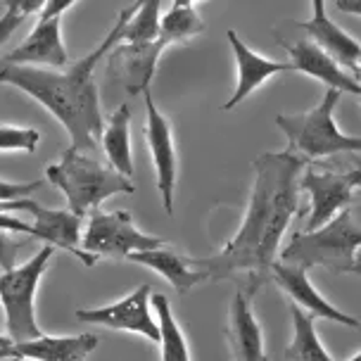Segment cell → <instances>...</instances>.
<instances>
[{"instance_id":"obj_1","label":"cell","mask_w":361,"mask_h":361,"mask_svg":"<svg viewBox=\"0 0 361 361\" xmlns=\"http://www.w3.org/2000/svg\"><path fill=\"white\" fill-rule=\"evenodd\" d=\"M305 159L295 152H262L255 159V185L238 233L219 255L195 257L192 264L207 271L209 281L247 274L250 295H257L281 252V240L300 209V176Z\"/></svg>"},{"instance_id":"obj_2","label":"cell","mask_w":361,"mask_h":361,"mask_svg":"<svg viewBox=\"0 0 361 361\" xmlns=\"http://www.w3.org/2000/svg\"><path fill=\"white\" fill-rule=\"evenodd\" d=\"M138 0L119 12L114 27L102 38L95 50L86 57L64 69H45V67H22V64H3L0 62V86L19 88L43 105L69 133V147L72 150L90 152L100 145L105 119L100 112L98 83H95V64L109 55V50L121 43L128 19L133 17Z\"/></svg>"},{"instance_id":"obj_3","label":"cell","mask_w":361,"mask_h":361,"mask_svg":"<svg viewBox=\"0 0 361 361\" xmlns=\"http://www.w3.org/2000/svg\"><path fill=\"white\" fill-rule=\"evenodd\" d=\"M45 176L67 197V209L79 216H88L90 212L100 209L107 197L135 192L133 180L119 173L112 164H102L83 150L72 147L64 152L60 162L48 164Z\"/></svg>"},{"instance_id":"obj_4","label":"cell","mask_w":361,"mask_h":361,"mask_svg":"<svg viewBox=\"0 0 361 361\" xmlns=\"http://www.w3.org/2000/svg\"><path fill=\"white\" fill-rule=\"evenodd\" d=\"M361 250V226L354 221L350 207L340 212L326 226L316 231H302L290 238L283 247L281 262L295 264L302 269L324 267L331 274H352L357 255Z\"/></svg>"},{"instance_id":"obj_5","label":"cell","mask_w":361,"mask_h":361,"mask_svg":"<svg viewBox=\"0 0 361 361\" xmlns=\"http://www.w3.org/2000/svg\"><path fill=\"white\" fill-rule=\"evenodd\" d=\"M340 93L338 88H328L324 98L314 109L305 114H279L276 124L288 138V150L300 154L302 159H324L333 154H354L361 152V135L343 133L335 124V107Z\"/></svg>"},{"instance_id":"obj_6","label":"cell","mask_w":361,"mask_h":361,"mask_svg":"<svg viewBox=\"0 0 361 361\" xmlns=\"http://www.w3.org/2000/svg\"><path fill=\"white\" fill-rule=\"evenodd\" d=\"M55 250L53 245L43 243V247L29 262L0 274V305L5 309L8 335L15 343L43 335L36 319V293Z\"/></svg>"},{"instance_id":"obj_7","label":"cell","mask_w":361,"mask_h":361,"mask_svg":"<svg viewBox=\"0 0 361 361\" xmlns=\"http://www.w3.org/2000/svg\"><path fill=\"white\" fill-rule=\"evenodd\" d=\"M83 250L93 257H109V259H126L131 252H143V250H154L166 245L162 238L147 235L138 226L128 212H90L88 224L83 228Z\"/></svg>"},{"instance_id":"obj_8","label":"cell","mask_w":361,"mask_h":361,"mask_svg":"<svg viewBox=\"0 0 361 361\" xmlns=\"http://www.w3.org/2000/svg\"><path fill=\"white\" fill-rule=\"evenodd\" d=\"M0 209L29 212V214L34 216L36 240L53 245L57 250H64V252L76 257L83 267H93V264L98 262V257H93L83 250V243H81L83 240V216L74 214L72 209H50V207L38 204L36 200H31V197L5 202V204H0Z\"/></svg>"},{"instance_id":"obj_9","label":"cell","mask_w":361,"mask_h":361,"mask_svg":"<svg viewBox=\"0 0 361 361\" xmlns=\"http://www.w3.org/2000/svg\"><path fill=\"white\" fill-rule=\"evenodd\" d=\"M357 171L354 166L350 171H333V169H305L300 176V190H307L309 195V219L305 231H316L335 219L343 209L350 207L352 195L357 190Z\"/></svg>"},{"instance_id":"obj_10","label":"cell","mask_w":361,"mask_h":361,"mask_svg":"<svg viewBox=\"0 0 361 361\" xmlns=\"http://www.w3.org/2000/svg\"><path fill=\"white\" fill-rule=\"evenodd\" d=\"M152 290L150 286H138L133 293L121 298L112 305L98 309H79L76 321L109 328V331H124L143 335L150 343H159V324L152 316Z\"/></svg>"},{"instance_id":"obj_11","label":"cell","mask_w":361,"mask_h":361,"mask_svg":"<svg viewBox=\"0 0 361 361\" xmlns=\"http://www.w3.org/2000/svg\"><path fill=\"white\" fill-rule=\"evenodd\" d=\"M166 38L145 43L121 41L107 55V74H114L128 95H143L150 90V83L157 72L159 57L169 48ZM112 76V79H114Z\"/></svg>"},{"instance_id":"obj_12","label":"cell","mask_w":361,"mask_h":361,"mask_svg":"<svg viewBox=\"0 0 361 361\" xmlns=\"http://www.w3.org/2000/svg\"><path fill=\"white\" fill-rule=\"evenodd\" d=\"M145 98V140L150 147V157L157 171V190L162 197L164 212H173V190H176L178 178V159H176V145H173V128L169 119L164 117L152 102V93H143Z\"/></svg>"},{"instance_id":"obj_13","label":"cell","mask_w":361,"mask_h":361,"mask_svg":"<svg viewBox=\"0 0 361 361\" xmlns=\"http://www.w3.org/2000/svg\"><path fill=\"white\" fill-rule=\"evenodd\" d=\"M271 281L288 295L293 305H298L302 312L312 314L314 319L333 321V324H343L347 328H359V319H354V316L345 314L343 309L331 305V302L314 288V283L309 281V276H307V269L276 259L274 269H271Z\"/></svg>"},{"instance_id":"obj_14","label":"cell","mask_w":361,"mask_h":361,"mask_svg":"<svg viewBox=\"0 0 361 361\" xmlns=\"http://www.w3.org/2000/svg\"><path fill=\"white\" fill-rule=\"evenodd\" d=\"M100 338L93 333L81 335H38V338L12 343L0 350V361H86L95 352Z\"/></svg>"},{"instance_id":"obj_15","label":"cell","mask_w":361,"mask_h":361,"mask_svg":"<svg viewBox=\"0 0 361 361\" xmlns=\"http://www.w3.org/2000/svg\"><path fill=\"white\" fill-rule=\"evenodd\" d=\"M3 64H22V67L64 69L69 67V50L62 38V17L38 19L31 34L22 45L3 55Z\"/></svg>"},{"instance_id":"obj_16","label":"cell","mask_w":361,"mask_h":361,"mask_svg":"<svg viewBox=\"0 0 361 361\" xmlns=\"http://www.w3.org/2000/svg\"><path fill=\"white\" fill-rule=\"evenodd\" d=\"M226 340H228L233 361H269L264 331L252 309V295L238 286L226 319Z\"/></svg>"},{"instance_id":"obj_17","label":"cell","mask_w":361,"mask_h":361,"mask_svg":"<svg viewBox=\"0 0 361 361\" xmlns=\"http://www.w3.org/2000/svg\"><path fill=\"white\" fill-rule=\"evenodd\" d=\"M279 45L290 55V62L298 67V72L312 76L316 81H324L328 88H338L340 93H350L361 98V79L347 72L343 64H338L331 55L312 38H302L298 43H288L279 38Z\"/></svg>"},{"instance_id":"obj_18","label":"cell","mask_w":361,"mask_h":361,"mask_svg":"<svg viewBox=\"0 0 361 361\" xmlns=\"http://www.w3.org/2000/svg\"><path fill=\"white\" fill-rule=\"evenodd\" d=\"M228 43H231V48H233L235 64H238V86L233 90V95L228 98V102H224V107H221L224 112L235 109L240 102L247 100L257 88L264 86L269 79H274V76L298 72V67H295L293 62H276V60H271V57L255 53L252 48H247V43L240 41V36H238L233 29L228 31Z\"/></svg>"},{"instance_id":"obj_19","label":"cell","mask_w":361,"mask_h":361,"mask_svg":"<svg viewBox=\"0 0 361 361\" xmlns=\"http://www.w3.org/2000/svg\"><path fill=\"white\" fill-rule=\"evenodd\" d=\"M126 259L133 264H140V267H145V269L157 271L178 295H188L200 283L209 281L207 271L195 267L192 259H185L183 255H178L176 250H171V247H164V245L154 250H143V252H131Z\"/></svg>"},{"instance_id":"obj_20","label":"cell","mask_w":361,"mask_h":361,"mask_svg":"<svg viewBox=\"0 0 361 361\" xmlns=\"http://www.w3.org/2000/svg\"><path fill=\"white\" fill-rule=\"evenodd\" d=\"M300 29H305L312 41H316L338 64H343L347 72L357 74L361 69V43L338 27L331 17H312L309 22H298Z\"/></svg>"},{"instance_id":"obj_21","label":"cell","mask_w":361,"mask_h":361,"mask_svg":"<svg viewBox=\"0 0 361 361\" xmlns=\"http://www.w3.org/2000/svg\"><path fill=\"white\" fill-rule=\"evenodd\" d=\"M107 164H112L126 178H133V152H131V107L119 105L105 121L100 138Z\"/></svg>"},{"instance_id":"obj_22","label":"cell","mask_w":361,"mask_h":361,"mask_svg":"<svg viewBox=\"0 0 361 361\" xmlns=\"http://www.w3.org/2000/svg\"><path fill=\"white\" fill-rule=\"evenodd\" d=\"M290 316H293V338L286 347L288 361H333L328 350L321 343L316 333L314 316L302 312L298 305H290Z\"/></svg>"},{"instance_id":"obj_23","label":"cell","mask_w":361,"mask_h":361,"mask_svg":"<svg viewBox=\"0 0 361 361\" xmlns=\"http://www.w3.org/2000/svg\"><path fill=\"white\" fill-rule=\"evenodd\" d=\"M152 307H154V312H157L162 361H190L188 340H185L176 316H173V312H171L169 300L157 293V295H152Z\"/></svg>"},{"instance_id":"obj_24","label":"cell","mask_w":361,"mask_h":361,"mask_svg":"<svg viewBox=\"0 0 361 361\" xmlns=\"http://www.w3.org/2000/svg\"><path fill=\"white\" fill-rule=\"evenodd\" d=\"M162 0H138L133 17L128 19L124 38L126 43H145L162 38V15H159Z\"/></svg>"},{"instance_id":"obj_25","label":"cell","mask_w":361,"mask_h":361,"mask_svg":"<svg viewBox=\"0 0 361 361\" xmlns=\"http://www.w3.org/2000/svg\"><path fill=\"white\" fill-rule=\"evenodd\" d=\"M204 31V22L195 10V5H171V10L162 17V38L173 43H185Z\"/></svg>"},{"instance_id":"obj_26","label":"cell","mask_w":361,"mask_h":361,"mask_svg":"<svg viewBox=\"0 0 361 361\" xmlns=\"http://www.w3.org/2000/svg\"><path fill=\"white\" fill-rule=\"evenodd\" d=\"M38 143H41L38 128L0 124V152H34Z\"/></svg>"},{"instance_id":"obj_27","label":"cell","mask_w":361,"mask_h":361,"mask_svg":"<svg viewBox=\"0 0 361 361\" xmlns=\"http://www.w3.org/2000/svg\"><path fill=\"white\" fill-rule=\"evenodd\" d=\"M27 247V240L17 238L12 231L0 228V271H12L19 267V255Z\"/></svg>"},{"instance_id":"obj_28","label":"cell","mask_w":361,"mask_h":361,"mask_svg":"<svg viewBox=\"0 0 361 361\" xmlns=\"http://www.w3.org/2000/svg\"><path fill=\"white\" fill-rule=\"evenodd\" d=\"M43 188V180L36 178V180H5L0 178V204L5 202H15V200H22V197H29L34 190H41Z\"/></svg>"},{"instance_id":"obj_29","label":"cell","mask_w":361,"mask_h":361,"mask_svg":"<svg viewBox=\"0 0 361 361\" xmlns=\"http://www.w3.org/2000/svg\"><path fill=\"white\" fill-rule=\"evenodd\" d=\"M24 19H27V17L19 15V12L5 10V15L0 17V45H5L12 36L17 34L19 27L24 24Z\"/></svg>"},{"instance_id":"obj_30","label":"cell","mask_w":361,"mask_h":361,"mask_svg":"<svg viewBox=\"0 0 361 361\" xmlns=\"http://www.w3.org/2000/svg\"><path fill=\"white\" fill-rule=\"evenodd\" d=\"M45 3H48V0H5V10L31 17V15H41Z\"/></svg>"},{"instance_id":"obj_31","label":"cell","mask_w":361,"mask_h":361,"mask_svg":"<svg viewBox=\"0 0 361 361\" xmlns=\"http://www.w3.org/2000/svg\"><path fill=\"white\" fill-rule=\"evenodd\" d=\"M76 3V0H48L45 3L43 12L38 15V19H50V17H62L64 12H67L72 5Z\"/></svg>"},{"instance_id":"obj_32","label":"cell","mask_w":361,"mask_h":361,"mask_svg":"<svg viewBox=\"0 0 361 361\" xmlns=\"http://www.w3.org/2000/svg\"><path fill=\"white\" fill-rule=\"evenodd\" d=\"M335 8H338L340 12H347V15L361 17V0H338Z\"/></svg>"},{"instance_id":"obj_33","label":"cell","mask_w":361,"mask_h":361,"mask_svg":"<svg viewBox=\"0 0 361 361\" xmlns=\"http://www.w3.org/2000/svg\"><path fill=\"white\" fill-rule=\"evenodd\" d=\"M312 15L314 17L326 15V0H312Z\"/></svg>"},{"instance_id":"obj_34","label":"cell","mask_w":361,"mask_h":361,"mask_svg":"<svg viewBox=\"0 0 361 361\" xmlns=\"http://www.w3.org/2000/svg\"><path fill=\"white\" fill-rule=\"evenodd\" d=\"M15 343V340L10 338V335H0V350H3V347H8V345H12Z\"/></svg>"},{"instance_id":"obj_35","label":"cell","mask_w":361,"mask_h":361,"mask_svg":"<svg viewBox=\"0 0 361 361\" xmlns=\"http://www.w3.org/2000/svg\"><path fill=\"white\" fill-rule=\"evenodd\" d=\"M352 274H357V276H361V250H359V255H357V264H354Z\"/></svg>"},{"instance_id":"obj_36","label":"cell","mask_w":361,"mask_h":361,"mask_svg":"<svg viewBox=\"0 0 361 361\" xmlns=\"http://www.w3.org/2000/svg\"><path fill=\"white\" fill-rule=\"evenodd\" d=\"M173 5H195V0H173Z\"/></svg>"},{"instance_id":"obj_37","label":"cell","mask_w":361,"mask_h":361,"mask_svg":"<svg viewBox=\"0 0 361 361\" xmlns=\"http://www.w3.org/2000/svg\"><path fill=\"white\" fill-rule=\"evenodd\" d=\"M347 361H361V352H357V354H354V357H350Z\"/></svg>"},{"instance_id":"obj_38","label":"cell","mask_w":361,"mask_h":361,"mask_svg":"<svg viewBox=\"0 0 361 361\" xmlns=\"http://www.w3.org/2000/svg\"><path fill=\"white\" fill-rule=\"evenodd\" d=\"M357 188H361V166H359V171H357Z\"/></svg>"},{"instance_id":"obj_39","label":"cell","mask_w":361,"mask_h":361,"mask_svg":"<svg viewBox=\"0 0 361 361\" xmlns=\"http://www.w3.org/2000/svg\"><path fill=\"white\" fill-rule=\"evenodd\" d=\"M354 76H357V79H361V69H359V72H357V74H354Z\"/></svg>"},{"instance_id":"obj_40","label":"cell","mask_w":361,"mask_h":361,"mask_svg":"<svg viewBox=\"0 0 361 361\" xmlns=\"http://www.w3.org/2000/svg\"><path fill=\"white\" fill-rule=\"evenodd\" d=\"M359 100H361V98H359Z\"/></svg>"}]
</instances>
